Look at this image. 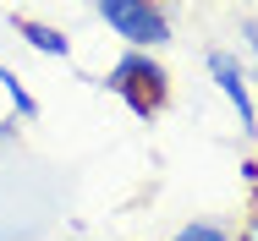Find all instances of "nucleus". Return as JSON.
<instances>
[{
	"label": "nucleus",
	"instance_id": "nucleus-1",
	"mask_svg": "<svg viewBox=\"0 0 258 241\" xmlns=\"http://www.w3.org/2000/svg\"><path fill=\"white\" fill-rule=\"evenodd\" d=\"M99 88H104V94H115L138 121H154V115H165V104H170V71L159 66L154 55L126 49V55H115V60L104 66Z\"/></svg>",
	"mask_w": 258,
	"mask_h": 241
},
{
	"label": "nucleus",
	"instance_id": "nucleus-2",
	"mask_svg": "<svg viewBox=\"0 0 258 241\" xmlns=\"http://www.w3.org/2000/svg\"><path fill=\"white\" fill-rule=\"evenodd\" d=\"M94 17H99V22H104L126 49L154 55L159 44H170V11L154 6V0H99Z\"/></svg>",
	"mask_w": 258,
	"mask_h": 241
},
{
	"label": "nucleus",
	"instance_id": "nucleus-3",
	"mask_svg": "<svg viewBox=\"0 0 258 241\" xmlns=\"http://www.w3.org/2000/svg\"><path fill=\"white\" fill-rule=\"evenodd\" d=\"M204 66H209V77H214V88L236 104V126L253 137L258 132V99H253V88H247V60H242L236 49H209Z\"/></svg>",
	"mask_w": 258,
	"mask_h": 241
},
{
	"label": "nucleus",
	"instance_id": "nucleus-4",
	"mask_svg": "<svg viewBox=\"0 0 258 241\" xmlns=\"http://www.w3.org/2000/svg\"><path fill=\"white\" fill-rule=\"evenodd\" d=\"M11 28H17V39L28 49H39V55H50V60H72V39L50 28V22H33V17H11Z\"/></svg>",
	"mask_w": 258,
	"mask_h": 241
},
{
	"label": "nucleus",
	"instance_id": "nucleus-5",
	"mask_svg": "<svg viewBox=\"0 0 258 241\" xmlns=\"http://www.w3.org/2000/svg\"><path fill=\"white\" fill-rule=\"evenodd\" d=\"M0 88H6V99H11V110L22 115V121H39V99L28 94V83L11 71V66H0Z\"/></svg>",
	"mask_w": 258,
	"mask_h": 241
},
{
	"label": "nucleus",
	"instance_id": "nucleus-6",
	"mask_svg": "<svg viewBox=\"0 0 258 241\" xmlns=\"http://www.w3.org/2000/svg\"><path fill=\"white\" fill-rule=\"evenodd\" d=\"M170 241H231V230H225V225H214V219H187Z\"/></svg>",
	"mask_w": 258,
	"mask_h": 241
},
{
	"label": "nucleus",
	"instance_id": "nucleus-7",
	"mask_svg": "<svg viewBox=\"0 0 258 241\" xmlns=\"http://www.w3.org/2000/svg\"><path fill=\"white\" fill-rule=\"evenodd\" d=\"M231 241H258V192H253V203H247V219H242V230Z\"/></svg>",
	"mask_w": 258,
	"mask_h": 241
},
{
	"label": "nucleus",
	"instance_id": "nucleus-8",
	"mask_svg": "<svg viewBox=\"0 0 258 241\" xmlns=\"http://www.w3.org/2000/svg\"><path fill=\"white\" fill-rule=\"evenodd\" d=\"M242 39H247V55H253V66H258V22H253V17L242 22Z\"/></svg>",
	"mask_w": 258,
	"mask_h": 241
},
{
	"label": "nucleus",
	"instance_id": "nucleus-9",
	"mask_svg": "<svg viewBox=\"0 0 258 241\" xmlns=\"http://www.w3.org/2000/svg\"><path fill=\"white\" fill-rule=\"evenodd\" d=\"M242 181H247V192H258V159H247V165H242Z\"/></svg>",
	"mask_w": 258,
	"mask_h": 241
}]
</instances>
